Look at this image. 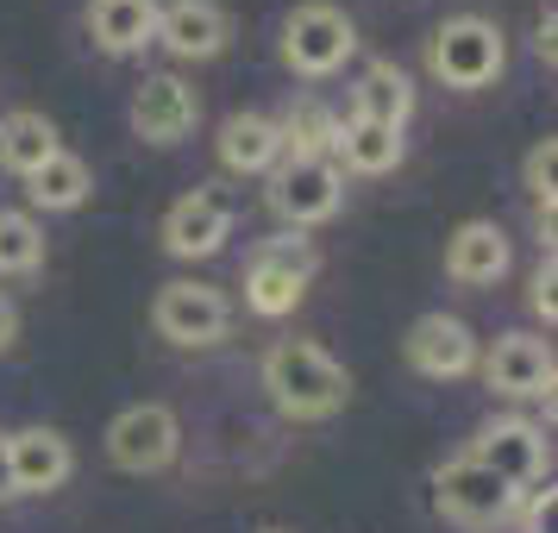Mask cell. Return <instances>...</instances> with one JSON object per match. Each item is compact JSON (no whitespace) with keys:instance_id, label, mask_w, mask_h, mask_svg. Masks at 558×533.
<instances>
[{"instance_id":"cell-8","label":"cell","mask_w":558,"mask_h":533,"mask_svg":"<svg viewBox=\"0 0 558 533\" xmlns=\"http://www.w3.org/2000/svg\"><path fill=\"white\" fill-rule=\"evenodd\" d=\"M177 446H182V427L163 402H138L126 414H113V427H107V458L132 477L177 464Z\"/></svg>"},{"instance_id":"cell-24","label":"cell","mask_w":558,"mask_h":533,"mask_svg":"<svg viewBox=\"0 0 558 533\" xmlns=\"http://www.w3.org/2000/svg\"><path fill=\"white\" fill-rule=\"evenodd\" d=\"M553 177H558V138H539L527 152V163H521V189L533 195V207H539L546 227H553Z\"/></svg>"},{"instance_id":"cell-2","label":"cell","mask_w":558,"mask_h":533,"mask_svg":"<svg viewBox=\"0 0 558 533\" xmlns=\"http://www.w3.org/2000/svg\"><path fill=\"white\" fill-rule=\"evenodd\" d=\"M508 63V45H502V26L496 20H483V13H458V20H446V26L433 32L427 45V70L446 88H489V82L502 76Z\"/></svg>"},{"instance_id":"cell-25","label":"cell","mask_w":558,"mask_h":533,"mask_svg":"<svg viewBox=\"0 0 558 533\" xmlns=\"http://www.w3.org/2000/svg\"><path fill=\"white\" fill-rule=\"evenodd\" d=\"M533 314H546V320H553L558 314V264H553V252L539 257V270H533Z\"/></svg>"},{"instance_id":"cell-1","label":"cell","mask_w":558,"mask_h":533,"mask_svg":"<svg viewBox=\"0 0 558 533\" xmlns=\"http://www.w3.org/2000/svg\"><path fill=\"white\" fill-rule=\"evenodd\" d=\"M264 389H270V402L289 421H332L345 408V396H352V377L314 339H277L264 352Z\"/></svg>"},{"instance_id":"cell-16","label":"cell","mask_w":558,"mask_h":533,"mask_svg":"<svg viewBox=\"0 0 558 533\" xmlns=\"http://www.w3.org/2000/svg\"><path fill=\"white\" fill-rule=\"evenodd\" d=\"M508 270V232L496 220H464V227L446 239V277L464 282V289H489V282Z\"/></svg>"},{"instance_id":"cell-23","label":"cell","mask_w":558,"mask_h":533,"mask_svg":"<svg viewBox=\"0 0 558 533\" xmlns=\"http://www.w3.org/2000/svg\"><path fill=\"white\" fill-rule=\"evenodd\" d=\"M38 264H45V227L20 207H0V277H32Z\"/></svg>"},{"instance_id":"cell-11","label":"cell","mask_w":558,"mask_h":533,"mask_svg":"<svg viewBox=\"0 0 558 533\" xmlns=\"http://www.w3.org/2000/svg\"><path fill=\"white\" fill-rule=\"evenodd\" d=\"M202 120V95L189 88L182 76H145L138 82V95H132V132L145 138V145H182L189 132Z\"/></svg>"},{"instance_id":"cell-9","label":"cell","mask_w":558,"mask_h":533,"mask_svg":"<svg viewBox=\"0 0 558 533\" xmlns=\"http://www.w3.org/2000/svg\"><path fill=\"white\" fill-rule=\"evenodd\" d=\"M0 458H7V489H13V496L63 489L70 471H76V446L57 427H20L13 439H0Z\"/></svg>"},{"instance_id":"cell-28","label":"cell","mask_w":558,"mask_h":533,"mask_svg":"<svg viewBox=\"0 0 558 533\" xmlns=\"http://www.w3.org/2000/svg\"><path fill=\"white\" fill-rule=\"evenodd\" d=\"M0 496H13V489H7V458H0Z\"/></svg>"},{"instance_id":"cell-4","label":"cell","mask_w":558,"mask_h":533,"mask_svg":"<svg viewBox=\"0 0 558 533\" xmlns=\"http://www.w3.org/2000/svg\"><path fill=\"white\" fill-rule=\"evenodd\" d=\"M433 508H439L452 528L483 533V528H502L508 514H514V489L464 452V458H452V464L433 471Z\"/></svg>"},{"instance_id":"cell-5","label":"cell","mask_w":558,"mask_h":533,"mask_svg":"<svg viewBox=\"0 0 558 533\" xmlns=\"http://www.w3.org/2000/svg\"><path fill=\"white\" fill-rule=\"evenodd\" d=\"M357 51V26L332 7V0H302L282 20V63L295 76H332L345 57Z\"/></svg>"},{"instance_id":"cell-10","label":"cell","mask_w":558,"mask_h":533,"mask_svg":"<svg viewBox=\"0 0 558 533\" xmlns=\"http://www.w3.org/2000/svg\"><path fill=\"white\" fill-rule=\"evenodd\" d=\"M402 352H408V364L421 371V377H433V383H452V377H471L477 371V332L464 327L458 314H421L414 327H408V339H402Z\"/></svg>"},{"instance_id":"cell-19","label":"cell","mask_w":558,"mask_h":533,"mask_svg":"<svg viewBox=\"0 0 558 533\" xmlns=\"http://www.w3.org/2000/svg\"><path fill=\"white\" fill-rule=\"evenodd\" d=\"M57 126L38 113V107H13L7 120H0V170H13V177H32L45 157H57Z\"/></svg>"},{"instance_id":"cell-12","label":"cell","mask_w":558,"mask_h":533,"mask_svg":"<svg viewBox=\"0 0 558 533\" xmlns=\"http://www.w3.org/2000/svg\"><path fill=\"white\" fill-rule=\"evenodd\" d=\"M471 458L483 471H496L508 489H527V483L546 477V433L527 427V421H496L471 439Z\"/></svg>"},{"instance_id":"cell-6","label":"cell","mask_w":558,"mask_h":533,"mask_svg":"<svg viewBox=\"0 0 558 533\" xmlns=\"http://www.w3.org/2000/svg\"><path fill=\"white\" fill-rule=\"evenodd\" d=\"M345 202V177H339V163L332 157H282L277 177H270V207H277L282 227H320L332 220Z\"/></svg>"},{"instance_id":"cell-27","label":"cell","mask_w":558,"mask_h":533,"mask_svg":"<svg viewBox=\"0 0 558 533\" xmlns=\"http://www.w3.org/2000/svg\"><path fill=\"white\" fill-rule=\"evenodd\" d=\"M553 13H546V20H539V57H546V63H553Z\"/></svg>"},{"instance_id":"cell-20","label":"cell","mask_w":558,"mask_h":533,"mask_svg":"<svg viewBox=\"0 0 558 533\" xmlns=\"http://www.w3.org/2000/svg\"><path fill=\"white\" fill-rule=\"evenodd\" d=\"M332 163H345L357 177H383V170H396L402 163V132L396 126H377V120H345L339 138H332Z\"/></svg>"},{"instance_id":"cell-26","label":"cell","mask_w":558,"mask_h":533,"mask_svg":"<svg viewBox=\"0 0 558 533\" xmlns=\"http://www.w3.org/2000/svg\"><path fill=\"white\" fill-rule=\"evenodd\" d=\"M13 339H20V314H13V302H7V295H0V352H7Z\"/></svg>"},{"instance_id":"cell-15","label":"cell","mask_w":558,"mask_h":533,"mask_svg":"<svg viewBox=\"0 0 558 533\" xmlns=\"http://www.w3.org/2000/svg\"><path fill=\"white\" fill-rule=\"evenodd\" d=\"M151 38H163V51L182 57V63L220 57L227 51V7L220 0H170V7H157Z\"/></svg>"},{"instance_id":"cell-7","label":"cell","mask_w":558,"mask_h":533,"mask_svg":"<svg viewBox=\"0 0 558 533\" xmlns=\"http://www.w3.org/2000/svg\"><path fill=\"white\" fill-rule=\"evenodd\" d=\"M151 327L170 346H214L232 327V302L214 282H163L151 302Z\"/></svg>"},{"instance_id":"cell-21","label":"cell","mask_w":558,"mask_h":533,"mask_svg":"<svg viewBox=\"0 0 558 533\" xmlns=\"http://www.w3.org/2000/svg\"><path fill=\"white\" fill-rule=\"evenodd\" d=\"M88 189H95V177H88V163H82L76 152L45 157V163L26 177L32 207H45V214H70V207H82L88 202Z\"/></svg>"},{"instance_id":"cell-17","label":"cell","mask_w":558,"mask_h":533,"mask_svg":"<svg viewBox=\"0 0 558 533\" xmlns=\"http://www.w3.org/2000/svg\"><path fill=\"white\" fill-rule=\"evenodd\" d=\"M220 163H227L232 177H264V170H277L282 163L277 120H264V113H232L227 126H220Z\"/></svg>"},{"instance_id":"cell-18","label":"cell","mask_w":558,"mask_h":533,"mask_svg":"<svg viewBox=\"0 0 558 533\" xmlns=\"http://www.w3.org/2000/svg\"><path fill=\"white\" fill-rule=\"evenodd\" d=\"M88 32L107 57L145 51L157 32V0H88Z\"/></svg>"},{"instance_id":"cell-3","label":"cell","mask_w":558,"mask_h":533,"mask_svg":"<svg viewBox=\"0 0 558 533\" xmlns=\"http://www.w3.org/2000/svg\"><path fill=\"white\" fill-rule=\"evenodd\" d=\"M320 270V252L307 245L302 232H282L270 245H257L252 270H245V307L264 314V320H282L295 314V302L307 295V277Z\"/></svg>"},{"instance_id":"cell-22","label":"cell","mask_w":558,"mask_h":533,"mask_svg":"<svg viewBox=\"0 0 558 533\" xmlns=\"http://www.w3.org/2000/svg\"><path fill=\"white\" fill-rule=\"evenodd\" d=\"M408 113H414V82H408L396 63H371L364 82H357V113L352 120H377V126L402 132Z\"/></svg>"},{"instance_id":"cell-14","label":"cell","mask_w":558,"mask_h":533,"mask_svg":"<svg viewBox=\"0 0 558 533\" xmlns=\"http://www.w3.org/2000/svg\"><path fill=\"white\" fill-rule=\"evenodd\" d=\"M483 364V383L496 389V396H553V352H546V339H533V332H502Z\"/></svg>"},{"instance_id":"cell-13","label":"cell","mask_w":558,"mask_h":533,"mask_svg":"<svg viewBox=\"0 0 558 533\" xmlns=\"http://www.w3.org/2000/svg\"><path fill=\"white\" fill-rule=\"evenodd\" d=\"M232 232V202L220 189H195L163 214V252L170 257H214Z\"/></svg>"},{"instance_id":"cell-29","label":"cell","mask_w":558,"mask_h":533,"mask_svg":"<svg viewBox=\"0 0 558 533\" xmlns=\"http://www.w3.org/2000/svg\"><path fill=\"white\" fill-rule=\"evenodd\" d=\"M264 533H282V528H264Z\"/></svg>"}]
</instances>
